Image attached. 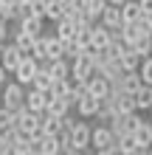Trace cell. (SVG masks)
Instances as JSON below:
<instances>
[{
    "label": "cell",
    "mask_w": 152,
    "mask_h": 155,
    "mask_svg": "<svg viewBox=\"0 0 152 155\" xmlns=\"http://www.w3.org/2000/svg\"><path fill=\"white\" fill-rule=\"evenodd\" d=\"M53 25H57V37H62V40L76 37V31H79V23L73 20V17H59Z\"/></svg>",
    "instance_id": "obj_12"
},
{
    "label": "cell",
    "mask_w": 152,
    "mask_h": 155,
    "mask_svg": "<svg viewBox=\"0 0 152 155\" xmlns=\"http://www.w3.org/2000/svg\"><path fill=\"white\" fill-rule=\"evenodd\" d=\"M34 144H37V152H42V155H57V152H62L59 135H45V133H42Z\"/></svg>",
    "instance_id": "obj_10"
},
{
    "label": "cell",
    "mask_w": 152,
    "mask_h": 155,
    "mask_svg": "<svg viewBox=\"0 0 152 155\" xmlns=\"http://www.w3.org/2000/svg\"><path fill=\"white\" fill-rule=\"evenodd\" d=\"M132 135H135L141 152H152V118H149V121L141 118V124L135 127V133H132Z\"/></svg>",
    "instance_id": "obj_9"
},
{
    "label": "cell",
    "mask_w": 152,
    "mask_h": 155,
    "mask_svg": "<svg viewBox=\"0 0 152 155\" xmlns=\"http://www.w3.org/2000/svg\"><path fill=\"white\" fill-rule=\"evenodd\" d=\"M6 74H8V71H6L3 65H0V87H3V85H6Z\"/></svg>",
    "instance_id": "obj_29"
},
{
    "label": "cell",
    "mask_w": 152,
    "mask_h": 155,
    "mask_svg": "<svg viewBox=\"0 0 152 155\" xmlns=\"http://www.w3.org/2000/svg\"><path fill=\"white\" fill-rule=\"evenodd\" d=\"M42 20H45V17H37V14H31V17H25V20H20L17 25H20L23 31L34 34V37H40V34H42Z\"/></svg>",
    "instance_id": "obj_19"
},
{
    "label": "cell",
    "mask_w": 152,
    "mask_h": 155,
    "mask_svg": "<svg viewBox=\"0 0 152 155\" xmlns=\"http://www.w3.org/2000/svg\"><path fill=\"white\" fill-rule=\"evenodd\" d=\"M20 3H25V6H34V3H37V0H20Z\"/></svg>",
    "instance_id": "obj_30"
},
{
    "label": "cell",
    "mask_w": 152,
    "mask_h": 155,
    "mask_svg": "<svg viewBox=\"0 0 152 155\" xmlns=\"http://www.w3.org/2000/svg\"><path fill=\"white\" fill-rule=\"evenodd\" d=\"M87 93H93V96L104 99L107 93H110V79L102 76V74H93L90 79H87Z\"/></svg>",
    "instance_id": "obj_11"
},
{
    "label": "cell",
    "mask_w": 152,
    "mask_h": 155,
    "mask_svg": "<svg viewBox=\"0 0 152 155\" xmlns=\"http://www.w3.org/2000/svg\"><path fill=\"white\" fill-rule=\"evenodd\" d=\"M31 57L37 59V62H42V59H48V37H37V42H34V51H31Z\"/></svg>",
    "instance_id": "obj_21"
},
{
    "label": "cell",
    "mask_w": 152,
    "mask_h": 155,
    "mask_svg": "<svg viewBox=\"0 0 152 155\" xmlns=\"http://www.w3.org/2000/svg\"><path fill=\"white\" fill-rule=\"evenodd\" d=\"M99 20H102V23H104V25H107L110 31H118L121 25H124V14H121V6H115V3H107Z\"/></svg>",
    "instance_id": "obj_8"
},
{
    "label": "cell",
    "mask_w": 152,
    "mask_h": 155,
    "mask_svg": "<svg viewBox=\"0 0 152 155\" xmlns=\"http://www.w3.org/2000/svg\"><path fill=\"white\" fill-rule=\"evenodd\" d=\"M138 74H141V79H144L147 85H152V54L141 59V68H138Z\"/></svg>",
    "instance_id": "obj_23"
},
{
    "label": "cell",
    "mask_w": 152,
    "mask_h": 155,
    "mask_svg": "<svg viewBox=\"0 0 152 155\" xmlns=\"http://www.w3.org/2000/svg\"><path fill=\"white\" fill-rule=\"evenodd\" d=\"M48 71H51L53 79H70V62H68V57H62V59H48Z\"/></svg>",
    "instance_id": "obj_13"
},
{
    "label": "cell",
    "mask_w": 152,
    "mask_h": 155,
    "mask_svg": "<svg viewBox=\"0 0 152 155\" xmlns=\"http://www.w3.org/2000/svg\"><path fill=\"white\" fill-rule=\"evenodd\" d=\"M99 107H102V99H99V96L85 93V96L76 102V113H79V118H96Z\"/></svg>",
    "instance_id": "obj_7"
},
{
    "label": "cell",
    "mask_w": 152,
    "mask_h": 155,
    "mask_svg": "<svg viewBox=\"0 0 152 155\" xmlns=\"http://www.w3.org/2000/svg\"><path fill=\"white\" fill-rule=\"evenodd\" d=\"M34 42H37V37L28 34V31H23L20 25H17V31H14V45H17V48H20L23 54H31L34 51Z\"/></svg>",
    "instance_id": "obj_14"
},
{
    "label": "cell",
    "mask_w": 152,
    "mask_h": 155,
    "mask_svg": "<svg viewBox=\"0 0 152 155\" xmlns=\"http://www.w3.org/2000/svg\"><path fill=\"white\" fill-rule=\"evenodd\" d=\"M3 107L11 110V113L23 110V107H25V85H20L17 79L8 82V85L3 87Z\"/></svg>",
    "instance_id": "obj_2"
},
{
    "label": "cell",
    "mask_w": 152,
    "mask_h": 155,
    "mask_svg": "<svg viewBox=\"0 0 152 155\" xmlns=\"http://www.w3.org/2000/svg\"><path fill=\"white\" fill-rule=\"evenodd\" d=\"M149 40H152V34H147V31H144V34H141V37H138L135 42L130 45V48H132V51H138L141 57H149Z\"/></svg>",
    "instance_id": "obj_22"
},
{
    "label": "cell",
    "mask_w": 152,
    "mask_h": 155,
    "mask_svg": "<svg viewBox=\"0 0 152 155\" xmlns=\"http://www.w3.org/2000/svg\"><path fill=\"white\" fill-rule=\"evenodd\" d=\"M23 57H25V54H23V51L14 45V40L0 45V65H3V68L8 71V74H14V68L20 65V59H23Z\"/></svg>",
    "instance_id": "obj_5"
},
{
    "label": "cell",
    "mask_w": 152,
    "mask_h": 155,
    "mask_svg": "<svg viewBox=\"0 0 152 155\" xmlns=\"http://www.w3.org/2000/svg\"><path fill=\"white\" fill-rule=\"evenodd\" d=\"M149 118H152V107H149Z\"/></svg>",
    "instance_id": "obj_33"
},
{
    "label": "cell",
    "mask_w": 152,
    "mask_h": 155,
    "mask_svg": "<svg viewBox=\"0 0 152 155\" xmlns=\"http://www.w3.org/2000/svg\"><path fill=\"white\" fill-rule=\"evenodd\" d=\"M96 74V65H93V57H87V54H79V57L70 62V76L79 79V82H87Z\"/></svg>",
    "instance_id": "obj_4"
},
{
    "label": "cell",
    "mask_w": 152,
    "mask_h": 155,
    "mask_svg": "<svg viewBox=\"0 0 152 155\" xmlns=\"http://www.w3.org/2000/svg\"><path fill=\"white\" fill-rule=\"evenodd\" d=\"M107 3H115V6H121V3H124V0H107Z\"/></svg>",
    "instance_id": "obj_31"
},
{
    "label": "cell",
    "mask_w": 152,
    "mask_h": 155,
    "mask_svg": "<svg viewBox=\"0 0 152 155\" xmlns=\"http://www.w3.org/2000/svg\"><path fill=\"white\" fill-rule=\"evenodd\" d=\"M121 14H124V23L141 20V3H138V0H124V3H121Z\"/></svg>",
    "instance_id": "obj_16"
},
{
    "label": "cell",
    "mask_w": 152,
    "mask_h": 155,
    "mask_svg": "<svg viewBox=\"0 0 152 155\" xmlns=\"http://www.w3.org/2000/svg\"><path fill=\"white\" fill-rule=\"evenodd\" d=\"M37 68H40V62L31 57V54H25V57L20 59V65L14 68V79L20 82V85H25V87H31V82H34V76H37Z\"/></svg>",
    "instance_id": "obj_3"
},
{
    "label": "cell",
    "mask_w": 152,
    "mask_h": 155,
    "mask_svg": "<svg viewBox=\"0 0 152 155\" xmlns=\"http://www.w3.org/2000/svg\"><path fill=\"white\" fill-rule=\"evenodd\" d=\"M104 6H107V0H87V14H90L93 20H99L102 12H104Z\"/></svg>",
    "instance_id": "obj_24"
},
{
    "label": "cell",
    "mask_w": 152,
    "mask_h": 155,
    "mask_svg": "<svg viewBox=\"0 0 152 155\" xmlns=\"http://www.w3.org/2000/svg\"><path fill=\"white\" fill-rule=\"evenodd\" d=\"M135 110H138L135 96H132V93H121L118 102H115V113H118V116H127V113H135Z\"/></svg>",
    "instance_id": "obj_17"
},
{
    "label": "cell",
    "mask_w": 152,
    "mask_h": 155,
    "mask_svg": "<svg viewBox=\"0 0 152 155\" xmlns=\"http://www.w3.org/2000/svg\"><path fill=\"white\" fill-rule=\"evenodd\" d=\"M90 150L96 152H118V138H115V133H113V127L110 124H99V127H93V138H90Z\"/></svg>",
    "instance_id": "obj_1"
},
{
    "label": "cell",
    "mask_w": 152,
    "mask_h": 155,
    "mask_svg": "<svg viewBox=\"0 0 152 155\" xmlns=\"http://www.w3.org/2000/svg\"><path fill=\"white\" fill-rule=\"evenodd\" d=\"M141 59H144V57H141L138 51L127 48V51L121 54V59H118V62H121V68H124V71H138V68H141Z\"/></svg>",
    "instance_id": "obj_18"
},
{
    "label": "cell",
    "mask_w": 152,
    "mask_h": 155,
    "mask_svg": "<svg viewBox=\"0 0 152 155\" xmlns=\"http://www.w3.org/2000/svg\"><path fill=\"white\" fill-rule=\"evenodd\" d=\"M70 138H73V147L76 152H85V150H90V138H93V127H87L82 118L76 121V127L70 130Z\"/></svg>",
    "instance_id": "obj_6"
},
{
    "label": "cell",
    "mask_w": 152,
    "mask_h": 155,
    "mask_svg": "<svg viewBox=\"0 0 152 155\" xmlns=\"http://www.w3.org/2000/svg\"><path fill=\"white\" fill-rule=\"evenodd\" d=\"M141 3V17H152V0H138Z\"/></svg>",
    "instance_id": "obj_25"
},
{
    "label": "cell",
    "mask_w": 152,
    "mask_h": 155,
    "mask_svg": "<svg viewBox=\"0 0 152 155\" xmlns=\"http://www.w3.org/2000/svg\"><path fill=\"white\" fill-rule=\"evenodd\" d=\"M132 96H135L138 110H149V107H152V85H147V82H144V85H141Z\"/></svg>",
    "instance_id": "obj_15"
},
{
    "label": "cell",
    "mask_w": 152,
    "mask_h": 155,
    "mask_svg": "<svg viewBox=\"0 0 152 155\" xmlns=\"http://www.w3.org/2000/svg\"><path fill=\"white\" fill-rule=\"evenodd\" d=\"M62 3H65V0H62Z\"/></svg>",
    "instance_id": "obj_35"
},
{
    "label": "cell",
    "mask_w": 152,
    "mask_h": 155,
    "mask_svg": "<svg viewBox=\"0 0 152 155\" xmlns=\"http://www.w3.org/2000/svg\"><path fill=\"white\" fill-rule=\"evenodd\" d=\"M0 152H11V147H8V141L3 138V133H0Z\"/></svg>",
    "instance_id": "obj_28"
},
{
    "label": "cell",
    "mask_w": 152,
    "mask_h": 155,
    "mask_svg": "<svg viewBox=\"0 0 152 155\" xmlns=\"http://www.w3.org/2000/svg\"><path fill=\"white\" fill-rule=\"evenodd\" d=\"M8 42V20H0V45Z\"/></svg>",
    "instance_id": "obj_26"
},
{
    "label": "cell",
    "mask_w": 152,
    "mask_h": 155,
    "mask_svg": "<svg viewBox=\"0 0 152 155\" xmlns=\"http://www.w3.org/2000/svg\"><path fill=\"white\" fill-rule=\"evenodd\" d=\"M149 25H152V17H149Z\"/></svg>",
    "instance_id": "obj_34"
},
{
    "label": "cell",
    "mask_w": 152,
    "mask_h": 155,
    "mask_svg": "<svg viewBox=\"0 0 152 155\" xmlns=\"http://www.w3.org/2000/svg\"><path fill=\"white\" fill-rule=\"evenodd\" d=\"M59 17H65V12H62V0H45V20L57 23Z\"/></svg>",
    "instance_id": "obj_20"
},
{
    "label": "cell",
    "mask_w": 152,
    "mask_h": 155,
    "mask_svg": "<svg viewBox=\"0 0 152 155\" xmlns=\"http://www.w3.org/2000/svg\"><path fill=\"white\" fill-rule=\"evenodd\" d=\"M73 127H76V118L73 116H70V113L62 116V130H73Z\"/></svg>",
    "instance_id": "obj_27"
},
{
    "label": "cell",
    "mask_w": 152,
    "mask_h": 155,
    "mask_svg": "<svg viewBox=\"0 0 152 155\" xmlns=\"http://www.w3.org/2000/svg\"><path fill=\"white\" fill-rule=\"evenodd\" d=\"M149 54H152V40H149Z\"/></svg>",
    "instance_id": "obj_32"
}]
</instances>
